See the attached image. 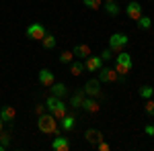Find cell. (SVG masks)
Wrapping results in <instances>:
<instances>
[{"mask_svg":"<svg viewBox=\"0 0 154 151\" xmlns=\"http://www.w3.org/2000/svg\"><path fill=\"white\" fill-rule=\"evenodd\" d=\"M37 127L41 133H45V135H62V129H60V123L58 118L51 115V112H43V115L37 116Z\"/></svg>","mask_w":154,"mask_h":151,"instance_id":"cell-1","label":"cell"},{"mask_svg":"<svg viewBox=\"0 0 154 151\" xmlns=\"http://www.w3.org/2000/svg\"><path fill=\"white\" fill-rule=\"evenodd\" d=\"M45 108H48V112H51L58 121L68 112V110H66V102H64L62 98H58V96H54V94H49V98L45 100Z\"/></svg>","mask_w":154,"mask_h":151,"instance_id":"cell-2","label":"cell"},{"mask_svg":"<svg viewBox=\"0 0 154 151\" xmlns=\"http://www.w3.org/2000/svg\"><path fill=\"white\" fill-rule=\"evenodd\" d=\"M115 71L119 76H125L131 71V53L128 51H119L115 55Z\"/></svg>","mask_w":154,"mask_h":151,"instance_id":"cell-3","label":"cell"},{"mask_svg":"<svg viewBox=\"0 0 154 151\" xmlns=\"http://www.w3.org/2000/svg\"><path fill=\"white\" fill-rule=\"evenodd\" d=\"M130 43V37L125 35V33H113V35L109 37V49L113 51V53H119V51H123L125 47Z\"/></svg>","mask_w":154,"mask_h":151,"instance_id":"cell-4","label":"cell"},{"mask_svg":"<svg viewBox=\"0 0 154 151\" xmlns=\"http://www.w3.org/2000/svg\"><path fill=\"white\" fill-rule=\"evenodd\" d=\"M25 33H27V39H31V41H41L48 31H45V27H43L41 23H31L29 27H27Z\"/></svg>","mask_w":154,"mask_h":151,"instance_id":"cell-5","label":"cell"},{"mask_svg":"<svg viewBox=\"0 0 154 151\" xmlns=\"http://www.w3.org/2000/svg\"><path fill=\"white\" fill-rule=\"evenodd\" d=\"M99 82H101V84H113V82H119V74L115 71V68L103 65V68L99 70Z\"/></svg>","mask_w":154,"mask_h":151,"instance_id":"cell-6","label":"cell"},{"mask_svg":"<svg viewBox=\"0 0 154 151\" xmlns=\"http://www.w3.org/2000/svg\"><path fill=\"white\" fill-rule=\"evenodd\" d=\"M103 68V59H101V55H88V57L84 59V70L86 71H99Z\"/></svg>","mask_w":154,"mask_h":151,"instance_id":"cell-7","label":"cell"},{"mask_svg":"<svg viewBox=\"0 0 154 151\" xmlns=\"http://www.w3.org/2000/svg\"><path fill=\"white\" fill-rule=\"evenodd\" d=\"M80 108L86 110V112H91V115H95V112L101 110V104L97 102L95 96H84V98H82V106H80Z\"/></svg>","mask_w":154,"mask_h":151,"instance_id":"cell-8","label":"cell"},{"mask_svg":"<svg viewBox=\"0 0 154 151\" xmlns=\"http://www.w3.org/2000/svg\"><path fill=\"white\" fill-rule=\"evenodd\" d=\"M125 14L130 16L131 21H138V19L144 14V12H142V4H140V2H136V0H131L130 4L125 6Z\"/></svg>","mask_w":154,"mask_h":151,"instance_id":"cell-9","label":"cell"},{"mask_svg":"<svg viewBox=\"0 0 154 151\" xmlns=\"http://www.w3.org/2000/svg\"><path fill=\"white\" fill-rule=\"evenodd\" d=\"M58 123H60V129H62V131L70 133V131H74V127H76V116L70 115V112H66V115L62 116Z\"/></svg>","mask_w":154,"mask_h":151,"instance_id":"cell-10","label":"cell"},{"mask_svg":"<svg viewBox=\"0 0 154 151\" xmlns=\"http://www.w3.org/2000/svg\"><path fill=\"white\" fill-rule=\"evenodd\" d=\"M84 94H86V96H99V94H101V82L97 80V78H93V80H88L86 82V84H84Z\"/></svg>","mask_w":154,"mask_h":151,"instance_id":"cell-11","label":"cell"},{"mask_svg":"<svg viewBox=\"0 0 154 151\" xmlns=\"http://www.w3.org/2000/svg\"><path fill=\"white\" fill-rule=\"evenodd\" d=\"M54 82H56V76H54V71H51V70H48V68L39 70V84H41V86L49 88Z\"/></svg>","mask_w":154,"mask_h":151,"instance_id":"cell-12","label":"cell"},{"mask_svg":"<svg viewBox=\"0 0 154 151\" xmlns=\"http://www.w3.org/2000/svg\"><path fill=\"white\" fill-rule=\"evenodd\" d=\"M51 149L54 151H68L70 149V141L62 135H56V139L51 141Z\"/></svg>","mask_w":154,"mask_h":151,"instance_id":"cell-13","label":"cell"},{"mask_svg":"<svg viewBox=\"0 0 154 151\" xmlns=\"http://www.w3.org/2000/svg\"><path fill=\"white\" fill-rule=\"evenodd\" d=\"M84 139L88 141L91 145H97L99 141H103V133L99 129H86L84 131Z\"/></svg>","mask_w":154,"mask_h":151,"instance_id":"cell-14","label":"cell"},{"mask_svg":"<svg viewBox=\"0 0 154 151\" xmlns=\"http://www.w3.org/2000/svg\"><path fill=\"white\" fill-rule=\"evenodd\" d=\"M0 118H2L4 123H12V121L17 118V110H14L11 104H4L0 108Z\"/></svg>","mask_w":154,"mask_h":151,"instance_id":"cell-15","label":"cell"},{"mask_svg":"<svg viewBox=\"0 0 154 151\" xmlns=\"http://www.w3.org/2000/svg\"><path fill=\"white\" fill-rule=\"evenodd\" d=\"M72 53H74V59H86L88 55H91V47L84 45V43H80V45H76L74 49H72Z\"/></svg>","mask_w":154,"mask_h":151,"instance_id":"cell-16","label":"cell"},{"mask_svg":"<svg viewBox=\"0 0 154 151\" xmlns=\"http://www.w3.org/2000/svg\"><path fill=\"white\" fill-rule=\"evenodd\" d=\"M49 92L54 94V96H58V98H64V96L68 94V86L62 84V82H54V84L49 86Z\"/></svg>","mask_w":154,"mask_h":151,"instance_id":"cell-17","label":"cell"},{"mask_svg":"<svg viewBox=\"0 0 154 151\" xmlns=\"http://www.w3.org/2000/svg\"><path fill=\"white\" fill-rule=\"evenodd\" d=\"M103 8H105V12L109 14V16H117L119 12H121V6H119L115 0H109V2H105V6H103Z\"/></svg>","mask_w":154,"mask_h":151,"instance_id":"cell-18","label":"cell"},{"mask_svg":"<svg viewBox=\"0 0 154 151\" xmlns=\"http://www.w3.org/2000/svg\"><path fill=\"white\" fill-rule=\"evenodd\" d=\"M84 96H86V94H84V90H78V92H74L68 104H70L72 108H80V106H82V98H84Z\"/></svg>","mask_w":154,"mask_h":151,"instance_id":"cell-19","label":"cell"},{"mask_svg":"<svg viewBox=\"0 0 154 151\" xmlns=\"http://www.w3.org/2000/svg\"><path fill=\"white\" fill-rule=\"evenodd\" d=\"M82 71H86L84 70V61L82 59H74V61L70 63V74L72 76H80Z\"/></svg>","mask_w":154,"mask_h":151,"instance_id":"cell-20","label":"cell"},{"mask_svg":"<svg viewBox=\"0 0 154 151\" xmlns=\"http://www.w3.org/2000/svg\"><path fill=\"white\" fill-rule=\"evenodd\" d=\"M56 43H58V41H56V37L51 35V33H45V37H43V39H41V45H43V49H54V47H56Z\"/></svg>","mask_w":154,"mask_h":151,"instance_id":"cell-21","label":"cell"},{"mask_svg":"<svg viewBox=\"0 0 154 151\" xmlns=\"http://www.w3.org/2000/svg\"><path fill=\"white\" fill-rule=\"evenodd\" d=\"M136 25H138V29L146 31V29H150V27H152V19H150V16H144V14H142V16L136 21Z\"/></svg>","mask_w":154,"mask_h":151,"instance_id":"cell-22","label":"cell"},{"mask_svg":"<svg viewBox=\"0 0 154 151\" xmlns=\"http://www.w3.org/2000/svg\"><path fill=\"white\" fill-rule=\"evenodd\" d=\"M138 94L142 96L144 100H148V98H154V88H152V86H142V88L138 90Z\"/></svg>","mask_w":154,"mask_h":151,"instance_id":"cell-23","label":"cell"},{"mask_svg":"<svg viewBox=\"0 0 154 151\" xmlns=\"http://www.w3.org/2000/svg\"><path fill=\"white\" fill-rule=\"evenodd\" d=\"M72 61H74V53H72V51H62V53H60V63L70 65Z\"/></svg>","mask_w":154,"mask_h":151,"instance_id":"cell-24","label":"cell"},{"mask_svg":"<svg viewBox=\"0 0 154 151\" xmlns=\"http://www.w3.org/2000/svg\"><path fill=\"white\" fill-rule=\"evenodd\" d=\"M84 6L91 10H99V6H103V0H82Z\"/></svg>","mask_w":154,"mask_h":151,"instance_id":"cell-25","label":"cell"},{"mask_svg":"<svg viewBox=\"0 0 154 151\" xmlns=\"http://www.w3.org/2000/svg\"><path fill=\"white\" fill-rule=\"evenodd\" d=\"M144 112L148 116H154V98H148L146 104H144Z\"/></svg>","mask_w":154,"mask_h":151,"instance_id":"cell-26","label":"cell"},{"mask_svg":"<svg viewBox=\"0 0 154 151\" xmlns=\"http://www.w3.org/2000/svg\"><path fill=\"white\" fill-rule=\"evenodd\" d=\"M0 143H2L4 147H8V145H11V133H6V131H0Z\"/></svg>","mask_w":154,"mask_h":151,"instance_id":"cell-27","label":"cell"},{"mask_svg":"<svg viewBox=\"0 0 154 151\" xmlns=\"http://www.w3.org/2000/svg\"><path fill=\"white\" fill-rule=\"evenodd\" d=\"M113 57H115V53H113V51H111L109 47H107L105 51L101 53V59H103V61H109V59H113Z\"/></svg>","mask_w":154,"mask_h":151,"instance_id":"cell-28","label":"cell"},{"mask_svg":"<svg viewBox=\"0 0 154 151\" xmlns=\"http://www.w3.org/2000/svg\"><path fill=\"white\" fill-rule=\"evenodd\" d=\"M144 133H146L148 137H154V125H146V127H144Z\"/></svg>","mask_w":154,"mask_h":151,"instance_id":"cell-29","label":"cell"},{"mask_svg":"<svg viewBox=\"0 0 154 151\" xmlns=\"http://www.w3.org/2000/svg\"><path fill=\"white\" fill-rule=\"evenodd\" d=\"M97 147H99V151H109V143H105V141H99V143H97Z\"/></svg>","mask_w":154,"mask_h":151,"instance_id":"cell-30","label":"cell"},{"mask_svg":"<svg viewBox=\"0 0 154 151\" xmlns=\"http://www.w3.org/2000/svg\"><path fill=\"white\" fill-rule=\"evenodd\" d=\"M45 110H48V108H45V104H37V106H35V112H37V116H39V115H43Z\"/></svg>","mask_w":154,"mask_h":151,"instance_id":"cell-31","label":"cell"},{"mask_svg":"<svg viewBox=\"0 0 154 151\" xmlns=\"http://www.w3.org/2000/svg\"><path fill=\"white\" fill-rule=\"evenodd\" d=\"M2 129H4V121L0 118V131H2Z\"/></svg>","mask_w":154,"mask_h":151,"instance_id":"cell-32","label":"cell"},{"mask_svg":"<svg viewBox=\"0 0 154 151\" xmlns=\"http://www.w3.org/2000/svg\"><path fill=\"white\" fill-rule=\"evenodd\" d=\"M4 149H6V147H4V145H2V143H0V151H4Z\"/></svg>","mask_w":154,"mask_h":151,"instance_id":"cell-33","label":"cell"},{"mask_svg":"<svg viewBox=\"0 0 154 151\" xmlns=\"http://www.w3.org/2000/svg\"><path fill=\"white\" fill-rule=\"evenodd\" d=\"M105 2H109V0H105Z\"/></svg>","mask_w":154,"mask_h":151,"instance_id":"cell-34","label":"cell"}]
</instances>
